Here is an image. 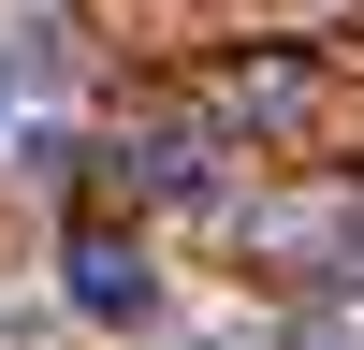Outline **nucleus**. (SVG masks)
<instances>
[{"mask_svg": "<svg viewBox=\"0 0 364 350\" xmlns=\"http://www.w3.org/2000/svg\"><path fill=\"white\" fill-rule=\"evenodd\" d=\"M117 190L132 204H219V146L190 117H146V132H117Z\"/></svg>", "mask_w": 364, "mask_h": 350, "instance_id": "f03ea898", "label": "nucleus"}, {"mask_svg": "<svg viewBox=\"0 0 364 350\" xmlns=\"http://www.w3.org/2000/svg\"><path fill=\"white\" fill-rule=\"evenodd\" d=\"M58 292H73V321H161V262H146L117 219H87L73 248H58Z\"/></svg>", "mask_w": 364, "mask_h": 350, "instance_id": "f257e3e1", "label": "nucleus"}]
</instances>
